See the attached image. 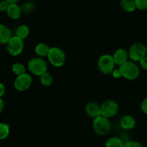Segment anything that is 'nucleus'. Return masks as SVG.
<instances>
[{
	"instance_id": "f257e3e1",
	"label": "nucleus",
	"mask_w": 147,
	"mask_h": 147,
	"mask_svg": "<svg viewBox=\"0 0 147 147\" xmlns=\"http://www.w3.org/2000/svg\"><path fill=\"white\" fill-rule=\"evenodd\" d=\"M122 77L129 80H134L140 75V68L135 62L128 60L123 65L119 66Z\"/></svg>"
},
{
	"instance_id": "f03ea898",
	"label": "nucleus",
	"mask_w": 147,
	"mask_h": 147,
	"mask_svg": "<svg viewBox=\"0 0 147 147\" xmlns=\"http://www.w3.org/2000/svg\"><path fill=\"white\" fill-rule=\"evenodd\" d=\"M27 67L32 74L39 77L47 72V62L40 57H34L30 59L27 63Z\"/></svg>"
},
{
	"instance_id": "7ed1b4c3",
	"label": "nucleus",
	"mask_w": 147,
	"mask_h": 147,
	"mask_svg": "<svg viewBox=\"0 0 147 147\" xmlns=\"http://www.w3.org/2000/svg\"><path fill=\"white\" fill-rule=\"evenodd\" d=\"M111 128V124L108 118L101 115L93 119V129L96 134L99 136H106L110 132Z\"/></svg>"
},
{
	"instance_id": "20e7f679",
	"label": "nucleus",
	"mask_w": 147,
	"mask_h": 147,
	"mask_svg": "<svg viewBox=\"0 0 147 147\" xmlns=\"http://www.w3.org/2000/svg\"><path fill=\"white\" fill-rule=\"evenodd\" d=\"M47 59L52 65L55 67H60L64 65L65 63L66 55L65 52L61 48L53 47H50Z\"/></svg>"
},
{
	"instance_id": "39448f33",
	"label": "nucleus",
	"mask_w": 147,
	"mask_h": 147,
	"mask_svg": "<svg viewBox=\"0 0 147 147\" xmlns=\"http://www.w3.org/2000/svg\"><path fill=\"white\" fill-rule=\"evenodd\" d=\"M115 63L113 55L104 54L100 56L98 60V67L101 73L104 75H111L115 69Z\"/></svg>"
},
{
	"instance_id": "423d86ee",
	"label": "nucleus",
	"mask_w": 147,
	"mask_h": 147,
	"mask_svg": "<svg viewBox=\"0 0 147 147\" xmlns=\"http://www.w3.org/2000/svg\"><path fill=\"white\" fill-rule=\"evenodd\" d=\"M128 53L131 61L140 62L146 56V46L142 42H136L131 46Z\"/></svg>"
},
{
	"instance_id": "0eeeda50",
	"label": "nucleus",
	"mask_w": 147,
	"mask_h": 147,
	"mask_svg": "<svg viewBox=\"0 0 147 147\" xmlns=\"http://www.w3.org/2000/svg\"><path fill=\"white\" fill-rule=\"evenodd\" d=\"M24 40L17 36H12L7 43V50L10 55L17 57L20 55L24 50Z\"/></svg>"
},
{
	"instance_id": "6e6552de",
	"label": "nucleus",
	"mask_w": 147,
	"mask_h": 147,
	"mask_svg": "<svg viewBox=\"0 0 147 147\" xmlns=\"http://www.w3.org/2000/svg\"><path fill=\"white\" fill-rule=\"evenodd\" d=\"M101 115L105 117L110 119L116 116L119 112V106L117 102L114 100H106L100 105Z\"/></svg>"
},
{
	"instance_id": "1a4fd4ad",
	"label": "nucleus",
	"mask_w": 147,
	"mask_h": 147,
	"mask_svg": "<svg viewBox=\"0 0 147 147\" xmlns=\"http://www.w3.org/2000/svg\"><path fill=\"white\" fill-rule=\"evenodd\" d=\"M32 84V77L28 73L17 76L14 82V87L17 91L24 92L28 90Z\"/></svg>"
},
{
	"instance_id": "9d476101",
	"label": "nucleus",
	"mask_w": 147,
	"mask_h": 147,
	"mask_svg": "<svg viewBox=\"0 0 147 147\" xmlns=\"http://www.w3.org/2000/svg\"><path fill=\"white\" fill-rule=\"evenodd\" d=\"M86 114L90 117L95 118L98 116H101V109H100V106L94 101H90L86 105Z\"/></svg>"
},
{
	"instance_id": "9b49d317",
	"label": "nucleus",
	"mask_w": 147,
	"mask_h": 147,
	"mask_svg": "<svg viewBox=\"0 0 147 147\" xmlns=\"http://www.w3.org/2000/svg\"><path fill=\"white\" fill-rule=\"evenodd\" d=\"M113 60L117 65L121 66L128 61L129 59V53L123 48H119L114 52L113 55Z\"/></svg>"
},
{
	"instance_id": "f8f14e48",
	"label": "nucleus",
	"mask_w": 147,
	"mask_h": 147,
	"mask_svg": "<svg viewBox=\"0 0 147 147\" xmlns=\"http://www.w3.org/2000/svg\"><path fill=\"white\" fill-rule=\"evenodd\" d=\"M136 122L134 118L131 115H125L120 120V126L126 131L132 130L136 126Z\"/></svg>"
},
{
	"instance_id": "ddd939ff",
	"label": "nucleus",
	"mask_w": 147,
	"mask_h": 147,
	"mask_svg": "<svg viewBox=\"0 0 147 147\" xmlns=\"http://www.w3.org/2000/svg\"><path fill=\"white\" fill-rule=\"evenodd\" d=\"M22 10V8L17 4H11L7 10V14L9 18L12 20H18L21 17Z\"/></svg>"
},
{
	"instance_id": "4468645a",
	"label": "nucleus",
	"mask_w": 147,
	"mask_h": 147,
	"mask_svg": "<svg viewBox=\"0 0 147 147\" xmlns=\"http://www.w3.org/2000/svg\"><path fill=\"white\" fill-rule=\"evenodd\" d=\"M11 37L10 29L5 24H0V44L7 45Z\"/></svg>"
},
{
	"instance_id": "2eb2a0df",
	"label": "nucleus",
	"mask_w": 147,
	"mask_h": 147,
	"mask_svg": "<svg viewBox=\"0 0 147 147\" xmlns=\"http://www.w3.org/2000/svg\"><path fill=\"white\" fill-rule=\"evenodd\" d=\"M50 50V47H49L48 45L44 42L38 43L34 47V52H35L37 57H42V58H44L45 57H47Z\"/></svg>"
},
{
	"instance_id": "dca6fc26",
	"label": "nucleus",
	"mask_w": 147,
	"mask_h": 147,
	"mask_svg": "<svg viewBox=\"0 0 147 147\" xmlns=\"http://www.w3.org/2000/svg\"><path fill=\"white\" fill-rule=\"evenodd\" d=\"M15 36L20 37V39L24 40L28 37L30 34V28L26 24H22L17 28L15 32Z\"/></svg>"
},
{
	"instance_id": "f3484780",
	"label": "nucleus",
	"mask_w": 147,
	"mask_h": 147,
	"mask_svg": "<svg viewBox=\"0 0 147 147\" xmlns=\"http://www.w3.org/2000/svg\"><path fill=\"white\" fill-rule=\"evenodd\" d=\"M125 142L118 136L110 137L106 142V147H123Z\"/></svg>"
},
{
	"instance_id": "a211bd4d",
	"label": "nucleus",
	"mask_w": 147,
	"mask_h": 147,
	"mask_svg": "<svg viewBox=\"0 0 147 147\" xmlns=\"http://www.w3.org/2000/svg\"><path fill=\"white\" fill-rule=\"evenodd\" d=\"M121 7L127 12H133L136 9L134 0H121Z\"/></svg>"
},
{
	"instance_id": "6ab92c4d",
	"label": "nucleus",
	"mask_w": 147,
	"mask_h": 147,
	"mask_svg": "<svg viewBox=\"0 0 147 147\" xmlns=\"http://www.w3.org/2000/svg\"><path fill=\"white\" fill-rule=\"evenodd\" d=\"M11 71L16 76H21L26 73V67L22 63H15L11 65Z\"/></svg>"
},
{
	"instance_id": "aec40b11",
	"label": "nucleus",
	"mask_w": 147,
	"mask_h": 147,
	"mask_svg": "<svg viewBox=\"0 0 147 147\" xmlns=\"http://www.w3.org/2000/svg\"><path fill=\"white\" fill-rule=\"evenodd\" d=\"M53 81V78L52 75L48 72H46L44 74L40 76V82L45 87H49L52 85Z\"/></svg>"
},
{
	"instance_id": "412c9836",
	"label": "nucleus",
	"mask_w": 147,
	"mask_h": 147,
	"mask_svg": "<svg viewBox=\"0 0 147 147\" xmlns=\"http://www.w3.org/2000/svg\"><path fill=\"white\" fill-rule=\"evenodd\" d=\"M10 133L9 125L0 122V141L4 140L9 136Z\"/></svg>"
},
{
	"instance_id": "4be33fe9",
	"label": "nucleus",
	"mask_w": 147,
	"mask_h": 147,
	"mask_svg": "<svg viewBox=\"0 0 147 147\" xmlns=\"http://www.w3.org/2000/svg\"><path fill=\"white\" fill-rule=\"evenodd\" d=\"M136 9L139 10L147 9V0H134Z\"/></svg>"
},
{
	"instance_id": "5701e85b",
	"label": "nucleus",
	"mask_w": 147,
	"mask_h": 147,
	"mask_svg": "<svg viewBox=\"0 0 147 147\" xmlns=\"http://www.w3.org/2000/svg\"><path fill=\"white\" fill-rule=\"evenodd\" d=\"M34 4L32 2H27L25 4H23L22 7V10L24 11V13H30L34 9Z\"/></svg>"
},
{
	"instance_id": "b1692460",
	"label": "nucleus",
	"mask_w": 147,
	"mask_h": 147,
	"mask_svg": "<svg viewBox=\"0 0 147 147\" xmlns=\"http://www.w3.org/2000/svg\"><path fill=\"white\" fill-rule=\"evenodd\" d=\"M123 147H143L142 144L136 141H128L125 142Z\"/></svg>"
},
{
	"instance_id": "393cba45",
	"label": "nucleus",
	"mask_w": 147,
	"mask_h": 147,
	"mask_svg": "<svg viewBox=\"0 0 147 147\" xmlns=\"http://www.w3.org/2000/svg\"><path fill=\"white\" fill-rule=\"evenodd\" d=\"M9 4H9L6 0H2V1H0V11H7Z\"/></svg>"
},
{
	"instance_id": "a878e982",
	"label": "nucleus",
	"mask_w": 147,
	"mask_h": 147,
	"mask_svg": "<svg viewBox=\"0 0 147 147\" xmlns=\"http://www.w3.org/2000/svg\"><path fill=\"white\" fill-rule=\"evenodd\" d=\"M112 76H113L114 78H120L122 77V74H121V72L120 69L119 68H115L113 70V71L111 73Z\"/></svg>"
},
{
	"instance_id": "bb28decb",
	"label": "nucleus",
	"mask_w": 147,
	"mask_h": 147,
	"mask_svg": "<svg viewBox=\"0 0 147 147\" xmlns=\"http://www.w3.org/2000/svg\"><path fill=\"white\" fill-rule=\"evenodd\" d=\"M141 109H142V111L145 113V114H147V98L144 99L143 101L142 102V104H141Z\"/></svg>"
},
{
	"instance_id": "cd10ccee",
	"label": "nucleus",
	"mask_w": 147,
	"mask_h": 147,
	"mask_svg": "<svg viewBox=\"0 0 147 147\" xmlns=\"http://www.w3.org/2000/svg\"><path fill=\"white\" fill-rule=\"evenodd\" d=\"M139 63H140V66L142 68H143L144 70H147V56L144 57V58L139 62Z\"/></svg>"
},
{
	"instance_id": "c85d7f7f",
	"label": "nucleus",
	"mask_w": 147,
	"mask_h": 147,
	"mask_svg": "<svg viewBox=\"0 0 147 147\" xmlns=\"http://www.w3.org/2000/svg\"><path fill=\"white\" fill-rule=\"evenodd\" d=\"M6 88L5 86L2 83H0V98H2V96L5 94Z\"/></svg>"
},
{
	"instance_id": "c756f323",
	"label": "nucleus",
	"mask_w": 147,
	"mask_h": 147,
	"mask_svg": "<svg viewBox=\"0 0 147 147\" xmlns=\"http://www.w3.org/2000/svg\"><path fill=\"white\" fill-rule=\"evenodd\" d=\"M4 107V101H3V100H2V98H0V114H1V112L3 111Z\"/></svg>"
},
{
	"instance_id": "7c9ffc66",
	"label": "nucleus",
	"mask_w": 147,
	"mask_h": 147,
	"mask_svg": "<svg viewBox=\"0 0 147 147\" xmlns=\"http://www.w3.org/2000/svg\"><path fill=\"white\" fill-rule=\"evenodd\" d=\"M6 1H7L9 4H17V3L18 2L19 0H6Z\"/></svg>"
},
{
	"instance_id": "2f4dec72",
	"label": "nucleus",
	"mask_w": 147,
	"mask_h": 147,
	"mask_svg": "<svg viewBox=\"0 0 147 147\" xmlns=\"http://www.w3.org/2000/svg\"><path fill=\"white\" fill-rule=\"evenodd\" d=\"M146 56H147V45H146Z\"/></svg>"
}]
</instances>
